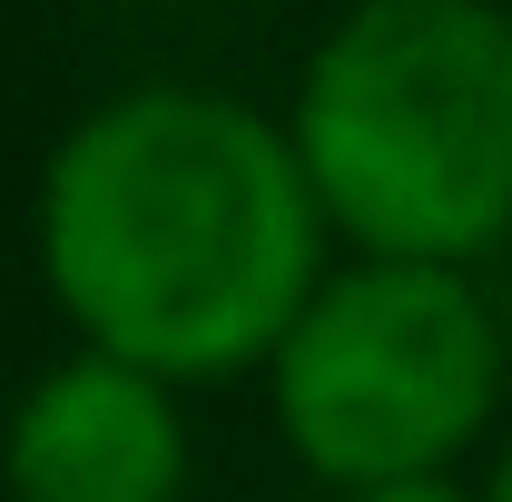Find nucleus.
<instances>
[{
	"instance_id": "obj_1",
	"label": "nucleus",
	"mask_w": 512,
	"mask_h": 502,
	"mask_svg": "<svg viewBox=\"0 0 512 502\" xmlns=\"http://www.w3.org/2000/svg\"><path fill=\"white\" fill-rule=\"evenodd\" d=\"M40 276L89 355L168 394L276 365L325 286L296 138L227 89H119L40 168Z\"/></svg>"
},
{
	"instance_id": "obj_2",
	"label": "nucleus",
	"mask_w": 512,
	"mask_h": 502,
	"mask_svg": "<svg viewBox=\"0 0 512 502\" xmlns=\"http://www.w3.org/2000/svg\"><path fill=\"white\" fill-rule=\"evenodd\" d=\"M296 168L375 266H473L512 237V10L355 0L296 79Z\"/></svg>"
},
{
	"instance_id": "obj_3",
	"label": "nucleus",
	"mask_w": 512,
	"mask_h": 502,
	"mask_svg": "<svg viewBox=\"0 0 512 502\" xmlns=\"http://www.w3.org/2000/svg\"><path fill=\"white\" fill-rule=\"evenodd\" d=\"M276 434L335 493L434 483L463 443H483L503 404V325L453 266H375L325 276L296 335L266 365Z\"/></svg>"
},
{
	"instance_id": "obj_4",
	"label": "nucleus",
	"mask_w": 512,
	"mask_h": 502,
	"mask_svg": "<svg viewBox=\"0 0 512 502\" xmlns=\"http://www.w3.org/2000/svg\"><path fill=\"white\" fill-rule=\"evenodd\" d=\"M0 483H10V502H178L188 493L178 394L79 345L10 404Z\"/></svg>"
},
{
	"instance_id": "obj_5",
	"label": "nucleus",
	"mask_w": 512,
	"mask_h": 502,
	"mask_svg": "<svg viewBox=\"0 0 512 502\" xmlns=\"http://www.w3.org/2000/svg\"><path fill=\"white\" fill-rule=\"evenodd\" d=\"M345 502H483V493H463L453 473H434V483H384V493H345Z\"/></svg>"
},
{
	"instance_id": "obj_6",
	"label": "nucleus",
	"mask_w": 512,
	"mask_h": 502,
	"mask_svg": "<svg viewBox=\"0 0 512 502\" xmlns=\"http://www.w3.org/2000/svg\"><path fill=\"white\" fill-rule=\"evenodd\" d=\"M483 502H512V443L493 453V483H483Z\"/></svg>"
}]
</instances>
